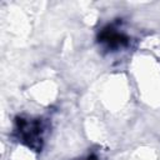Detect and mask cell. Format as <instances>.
I'll list each match as a JSON object with an SVG mask.
<instances>
[{
	"mask_svg": "<svg viewBox=\"0 0 160 160\" xmlns=\"http://www.w3.org/2000/svg\"><path fill=\"white\" fill-rule=\"evenodd\" d=\"M10 160H38V155L30 146L21 144L11 150Z\"/></svg>",
	"mask_w": 160,
	"mask_h": 160,
	"instance_id": "6da1fadb",
	"label": "cell"
}]
</instances>
